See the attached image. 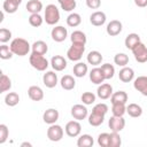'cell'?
I'll list each match as a JSON object with an SVG mask.
<instances>
[{"label": "cell", "instance_id": "50", "mask_svg": "<svg viewBox=\"0 0 147 147\" xmlns=\"http://www.w3.org/2000/svg\"><path fill=\"white\" fill-rule=\"evenodd\" d=\"M11 1H13V2H15V3H16V5H18V6L22 3V0H11Z\"/></svg>", "mask_w": 147, "mask_h": 147}, {"label": "cell", "instance_id": "17", "mask_svg": "<svg viewBox=\"0 0 147 147\" xmlns=\"http://www.w3.org/2000/svg\"><path fill=\"white\" fill-rule=\"evenodd\" d=\"M42 83L48 88L55 87L57 85V75L54 71H46L42 76Z\"/></svg>", "mask_w": 147, "mask_h": 147}, {"label": "cell", "instance_id": "13", "mask_svg": "<svg viewBox=\"0 0 147 147\" xmlns=\"http://www.w3.org/2000/svg\"><path fill=\"white\" fill-rule=\"evenodd\" d=\"M133 87L142 95L147 96V76H138L133 80Z\"/></svg>", "mask_w": 147, "mask_h": 147}, {"label": "cell", "instance_id": "51", "mask_svg": "<svg viewBox=\"0 0 147 147\" xmlns=\"http://www.w3.org/2000/svg\"><path fill=\"white\" fill-rule=\"evenodd\" d=\"M22 147H24V146H28V147H31V144H29V142H23L22 145H21Z\"/></svg>", "mask_w": 147, "mask_h": 147}, {"label": "cell", "instance_id": "22", "mask_svg": "<svg viewBox=\"0 0 147 147\" xmlns=\"http://www.w3.org/2000/svg\"><path fill=\"white\" fill-rule=\"evenodd\" d=\"M127 99H129V96L125 91H117L111 94L110 102H111V105L113 103H126Z\"/></svg>", "mask_w": 147, "mask_h": 147}, {"label": "cell", "instance_id": "44", "mask_svg": "<svg viewBox=\"0 0 147 147\" xmlns=\"http://www.w3.org/2000/svg\"><path fill=\"white\" fill-rule=\"evenodd\" d=\"M76 0H65L63 2L60 3L61 8L64 10V11H72L75 8H76Z\"/></svg>", "mask_w": 147, "mask_h": 147}, {"label": "cell", "instance_id": "23", "mask_svg": "<svg viewBox=\"0 0 147 147\" xmlns=\"http://www.w3.org/2000/svg\"><path fill=\"white\" fill-rule=\"evenodd\" d=\"M25 8L30 14H38L42 9V2L40 0H29Z\"/></svg>", "mask_w": 147, "mask_h": 147}, {"label": "cell", "instance_id": "4", "mask_svg": "<svg viewBox=\"0 0 147 147\" xmlns=\"http://www.w3.org/2000/svg\"><path fill=\"white\" fill-rule=\"evenodd\" d=\"M85 52V44L72 42V45L67 51V57L70 61H79Z\"/></svg>", "mask_w": 147, "mask_h": 147}, {"label": "cell", "instance_id": "41", "mask_svg": "<svg viewBox=\"0 0 147 147\" xmlns=\"http://www.w3.org/2000/svg\"><path fill=\"white\" fill-rule=\"evenodd\" d=\"M42 22H44V18L39 15V13H38V14H31L30 17H29V23H30V25L33 26V28L40 26V25L42 24Z\"/></svg>", "mask_w": 147, "mask_h": 147}, {"label": "cell", "instance_id": "26", "mask_svg": "<svg viewBox=\"0 0 147 147\" xmlns=\"http://www.w3.org/2000/svg\"><path fill=\"white\" fill-rule=\"evenodd\" d=\"M140 42V37L138 33H129L124 40V44H125V47L127 49H132L137 44Z\"/></svg>", "mask_w": 147, "mask_h": 147}, {"label": "cell", "instance_id": "27", "mask_svg": "<svg viewBox=\"0 0 147 147\" xmlns=\"http://www.w3.org/2000/svg\"><path fill=\"white\" fill-rule=\"evenodd\" d=\"M102 59H103V57H102L101 53L98 52V51H92V52H90V53L87 54V57H86L87 62H88L90 64H92V65H99V64H101Z\"/></svg>", "mask_w": 147, "mask_h": 147}, {"label": "cell", "instance_id": "9", "mask_svg": "<svg viewBox=\"0 0 147 147\" xmlns=\"http://www.w3.org/2000/svg\"><path fill=\"white\" fill-rule=\"evenodd\" d=\"M108 126L113 132H121L125 126V119L123 116H111L108 121Z\"/></svg>", "mask_w": 147, "mask_h": 147}, {"label": "cell", "instance_id": "2", "mask_svg": "<svg viewBox=\"0 0 147 147\" xmlns=\"http://www.w3.org/2000/svg\"><path fill=\"white\" fill-rule=\"evenodd\" d=\"M46 23L48 25H55L59 21H60V10L59 8L53 5V3H49L46 6L45 8V18Z\"/></svg>", "mask_w": 147, "mask_h": 147}, {"label": "cell", "instance_id": "7", "mask_svg": "<svg viewBox=\"0 0 147 147\" xmlns=\"http://www.w3.org/2000/svg\"><path fill=\"white\" fill-rule=\"evenodd\" d=\"M64 131L67 133V136L71 137V138H75V137H78L82 132V125L79 123V121H70L65 124V127H64Z\"/></svg>", "mask_w": 147, "mask_h": 147}, {"label": "cell", "instance_id": "47", "mask_svg": "<svg viewBox=\"0 0 147 147\" xmlns=\"http://www.w3.org/2000/svg\"><path fill=\"white\" fill-rule=\"evenodd\" d=\"M11 38V32L10 30L6 29V28H1L0 29V42L6 44L7 41H9V39Z\"/></svg>", "mask_w": 147, "mask_h": 147}, {"label": "cell", "instance_id": "28", "mask_svg": "<svg viewBox=\"0 0 147 147\" xmlns=\"http://www.w3.org/2000/svg\"><path fill=\"white\" fill-rule=\"evenodd\" d=\"M126 113L129 114V116L137 118L142 115V108L138 103H129V106L126 107Z\"/></svg>", "mask_w": 147, "mask_h": 147}, {"label": "cell", "instance_id": "18", "mask_svg": "<svg viewBox=\"0 0 147 147\" xmlns=\"http://www.w3.org/2000/svg\"><path fill=\"white\" fill-rule=\"evenodd\" d=\"M51 65L55 71H62L67 68V60L62 55H54L51 59Z\"/></svg>", "mask_w": 147, "mask_h": 147}, {"label": "cell", "instance_id": "43", "mask_svg": "<svg viewBox=\"0 0 147 147\" xmlns=\"http://www.w3.org/2000/svg\"><path fill=\"white\" fill-rule=\"evenodd\" d=\"M122 145V139L119 136V132H113L110 133V144L109 147H119Z\"/></svg>", "mask_w": 147, "mask_h": 147}, {"label": "cell", "instance_id": "24", "mask_svg": "<svg viewBox=\"0 0 147 147\" xmlns=\"http://www.w3.org/2000/svg\"><path fill=\"white\" fill-rule=\"evenodd\" d=\"M31 49L33 53H37V54H41V55H45L47 52H48V46L45 41L42 40H37L32 44L31 46Z\"/></svg>", "mask_w": 147, "mask_h": 147}, {"label": "cell", "instance_id": "19", "mask_svg": "<svg viewBox=\"0 0 147 147\" xmlns=\"http://www.w3.org/2000/svg\"><path fill=\"white\" fill-rule=\"evenodd\" d=\"M118 78L123 83H130L134 79V71L130 67H122L118 72Z\"/></svg>", "mask_w": 147, "mask_h": 147}, {"label": "cell", "instance_id": "40", "mask_svg": "<svg viewBox=\"0 0 147 147\" xmlns=\"http://www.w3.org/2000/svg\"><path fill=\"white\" fill-rule=\"evenodd\" d=\"M2 8H3V11H6L8 14H14V13H16V10L18 8V5L13 2L11 0H5V2L2 5Z\"/></svg>", "mask_w": 147, "mask_h": 147}, {"label": "cell", "instance_id": "1", "mask_svg": "<svg viewBox=\"0 0 147 147\" xmlns=\"http://www.w3.org/2000/svg\"><path fill=\"white\" fill-rule=\"evenodd\" d=\"M31 45L29 44L28 40L24 38H15L10 42V49L15 55L18 56H25L30 52Z\"/></svg>", "mask_w": 147, "mask_h": 147}, {"label": "cell", "instance_id": "32", "mask_svg": "<svg viewBox=\"0 0 147 147\" xmlns=\"http://www.w3.org/2000/svg\"><path fill=\"white\" fill-rule=\"evenodd\" d=\"M103 121H105L103 115H100V114H96V113H93V111L88 115V123L92 126H99L103 123Z\"/></svg>", "mask_w": 147, "mask_h": 147}, {"label": "cell", "instance_id": "25", "mask_svg": "<svg viewBox=\"0 0 147 147\" xmlns=\"http://www.w3.org/2000/svg\"><path fill=\"white\" fill-rule=\"evenodd\" d=\"M88 71V68H87V64L84 63V62H77L75 65H74V69H72V72H74V76L78 77V78H82L84 77Z\"/></svg>", "mask_w": 147, "mask_h": 147}, {"label": "cell", "instance_id": "5", "mask_svg": "<svg viewBox=\"0 0 147 147\" xmlns=\"http://www.w3.org/2000/svg\"><path fill=\"white\" fill-rule=\"evenodd\" d=\"M131 51H132L133 56H134L137 62H139V63H146L147 62V47L145 46V44H142L140 41Z\"/></svg>", "mask_w": 147, "mask_h": 147}, {"label": "cell", "instance_id": "45", "mask_svg": "<svg viewBox=\"0 0 147 147\" xmlns=\"http://www.w3.org/2000/svg\"><path fill=\"white\" fill-rule=\"evenodd\" d=\"M108 106L106 105V103H98V105H95L94 107H93V109H92V111L93 113H96V114H100V115H103V116H106V114L108 113Z\"/></svg>", "mask_w": 147, "mask_h": 147}, {"label": "cell", "instance_id": "35", "mask_svg": "<svg viewBox=\"0 0 147 147\" xmlns=\"http://www.w3.org/2000/svg\"><path fill=\"white\" fill-rule=\"evenodd\" d=\"M100 68H101L103 75H105V78H106V79H111V78L114 77V75H115V68H114L113 64H110V63H105V64H102Z\"/></svg>", "mask_w": 147, "mask_h": 147}, {"label": "cell", "instance_id": "11", "mask_svg": "<svg viewBox=\"0 0 147 147\" xmlns=\"http://www.w3.org/2000/svg\"><path fill=\"white\" fill-rule=\"evenodd\" d=\"M122 29H123L122 22L118 20H113L107 24L106 31L110 37H116L122 32Z\"/></svg>", "mask_w": 147, "mask_h": 147}, {"label": "cell", "instance_id": "12", "mask_svg": "<svg viewBox=\"0 0 147 147\" xmlns=\"http://www.w3.org/2000/svg\"><path fill=\"white\" fill-rule=\"evenodd\" d=\"M59 116H60V114H59V110L57 109H55V108H48V109H46L45 111H44V114H42V119H44V122L46 123V124H55L56 123V121L59 119Z\"/></svg>", "mask_w": 147, "mask_h": 147}, {"label": "cell", "instance_id": "29", "mask_svg": "<svg viewBox=\"0 0 147 147\" xmlns=\"http://www.w3.org/2000/svg\"><path fill=\"white\" fill-rule=\"evenodd\" d=\"M94 140L92 138V136L90 134H82L79 136L78 140H77V146L78 147H91L93 146Z\"/></svg>", "mask_w": 147, "mask_h": 147}, {"label": "cell", "instance_id": "30", "mask_svg": "<svg viewBox=\"0 0 147 147\" xmlns=\"http://www.w3.org/2000/svg\"><path fill=\"white\" fill-rule=\"evenodd\" d=\"M20 102V95L16 92H9L5 96V103L9 107H15Z\"/></svg>", "mask_w": 147, "mask_h": 147}, {"label": "cell", "instance_id": "31", "mask_svg": "<svg viewBox=\"0 0 147 147\" xmlns=\"http://www.w3.org/2000/svg\"><path fill=\"white\" fill-rule=\"evenodd\" d=\"M80 23H82V17H80V15L78 13H71V14L68 15V17H67V24H68V26L76 28Z\"/></svg>", "mask_w": 147, "mask_h": 147}, {"label": "cell", "instance_id": "3", "mask_svg": "<svg viewBox=\"0 0 147 147\" xmlns=\"http://www.w3.org/2000/svg\"><path fill=\"white\" fill-rule=\"evenodd\" d=\"M29 61H30V64L32 68H34L36 70L38 71H45L47 68H48V61L47 59L41 55V54H37V53H31L30 57H29Z\"/></svg>", "mask_w": 147, "mask_h": 147}, {"label": "cell", "instance_id": "37", "mask_svg": "<svg viewBox=\"0 0 147 147\" xmlns=\"http://www.w3.org/2000/svg\"><path fill=\"white\" fill-rule=\"evenodd\" d=\"M111 113L114 116H124V114L126 113L125 103H113Z\"/></svg>", "mask_w": 147, "mask_h": 147}, {"label": "cell", "instance_id": "48", "mask_svg": "<svg viewBox=\"0 0 147 147\" xmlns=\"http://www.w3.org/2000/svg\"><path fill=\"white\" fill-rule=\"evenodd\" d=\"M86 6L90 9H99L101 6V0H86Z\"/></svg>", "mask_w": 147, "mask_h": 147}, {"label": "cell", "instance_id": "6", "mask_svg": "<svg viewBox=\"0 0 147 147\" xmlns=\"http://www.w3.org/2000/svg\"><path fill=\"white\" fill-rule=\"evenodd\" d=\"M63 134H64V131H63L61 125L51 124L49 127L47 129V138L51 141H54V142L60 141L63 138Z\"/></svg>", "mask_w": 147, "mask_h": 147}, {"label": "cell", "instance_id": "38", "mask_svg": "<svg viewBox=\"0 0 147 147\" xmlns=\"http://www.w3.org/2000/svg\"><path fill=\"white\" fill-rule=\"evenodd\" d=\"M13 52L10 49V46H7L5 44H2L0 46V59L2 60H9L13 57Z\"/></svg>", "mask_w": 147, "mask_h": 147}, {"label": "cell", "instance_id": "52", "mask_svg": "<svg viewBox=\"0 0 147 147\" xmlns=\"http://www.w3.org/2000/svg\"><path fill=\"white\" fill-rule=\"evenodd\" d=\"M59 1V3H61V2H63V1H65V0H57Z\"/></svg>", "mask_w": 147, "mask_h": 147}, {"label": "cell", "instance_id": "33", "mask_svg": "<svg viewBox=\"0 0 147 147\" xmlns=\"http://www.w3.org/2000/svg\"><path fill=\"white\" fill-rule=\"evenodd\" d=\"M71 42H79V44H86L87 41V38H86V34L80 31V30H76L71 33Z\"/></svg>", "mask_w": 147, "mask_h": 147}, {"label": "cell", "instance_id": "49", "mask_svg": "<svg viewBox=\"0 0 147 147\" xmlns=\"http://www.w3.org/2000/svg\"><path fill=\"white\" fill-rule=\"evenodd\" d=\"M134 3H136V6H138L140 8L147 7V0H134Z\"/></svg>", "mask_w": 147, "mask_h": 147}, {"label": "cell", "instance_id": "42", "mask_svg": "<svg viewBox=\"0 0 147 147\" xmlns=\"http://www.w3.org/2000/svg\"><path fill=\"white\" fill-rule=\"evenodd\" d=\"M98 144L101 147H109V144H110V133H107V132L100 133L99 137H98Z\"/></svg>", "mask_w": 147, "mask_h": 147}, {"label": "cell", "instance_id": "8", "mask_svg": "<svg viewBox=\"0 0 147 147\" xmlns=\"http://www.w3.org/2000/svg\"><path fill=\"white\" fill-rule=\"evenodd\" d=\"M71 116L77 121H83L88 116V110L84 105H74L71 107Z\"/></svg>", "mask_w": 147, "mask_h": 147}, {"label": "cell", "instance_id": "39", "mask_svg": "<svg viewBox=\"0 0 147 147\" xmlns=\"http://www.w3.org/2000/svg\"><path fill=\"white\" fill-rule=\"evenodd\" d=\"M95 98L96 96H95L94 93H92V92H84L82 94V96H80V100L83 101V103L85 106H90V105L95 102Z\"/></svg>", "mask_w": 147, "mask_h": 147}, {"label": "cell", "instance_id": "34", "mask_svg": "<svg viewBox=\"0 0 147 147\" xmlns=\"http://www.w3.org/2000/svg\"><path fill=\"white\" fill-rule=\"evenodd\" d=\"M10 87H11V80H10V78L7 75L1 74V76H0V93H3V92L9 91Z\"/></svg>", "mask_w": 147, "mask_h": 147}, {"label": "cell", "instance_id": "10", "mask_svg": "<svg viewBox=\"0 0 147 147\" xmlns=\"http://www.w3.org/2000/svg\"><path fill=\"white\" fill-rule=\"evenodd\" d=\"M67 36H68V31H67V29H65L64 26H62V25H57V26L53 28L52 31H51V37H52V39H53L54 41H56V42H62V41H64V40L67 39Z\"/></svg>", "mask_w": 147, "mask_h": 147}, {"label": "cell", "instance_id": "20", "mask_svg": "<svg viewBox=\"0 0 147 147\" xmlns=\"http://www.w3.org/2000/svg\"><path fill=\"white\" fill-rule=\"evenodd\" d=\"M28 95L32 101H41L44 99V91L37 85H32L28 88Z\"/></svg>", "mask_w": 147, "mask_h": 147}, {"label": "cell", "instance_id": "36", "mask_svg": "<svg viewBox=\"0 0 147 147\" xmlns=\"http://www.w3.org/2000/svg\"><path fill=\"white\" fill-rule=\"evenodd\" d=\"M114 62L118 67H126V64L129 63V56L125 53H117L114 56Z\"/></svg>", "mask_w": 147, "mask_h": 147}, {"label": "cell", "instance_id": "16", "mask_svg": "<svg viewBox=\"0 0 147 147\" xmlns=\"http://www.w3.org/2000/svg\"><path fill=\"white\" fill-rule=\"evenodd\" d=\"M88 75H90V80H91L93 84L100 85V84H102V83L106 80L105 75H103V72H102L101 68H98V67L93 68V69L90 71V74H88Z\"/></svg>", "mask_w": 147, "mask_h": 147}, {"label": "cell", "instance_id": "21", "mask_svg": "<svg viewBox=\"0 0 147 147\" xmlns=\"http://www.w3.org/2000/svg\"><path fill=\"white\" fill-rule=\"evenodd\" d=\"M60 84H61V87H62L63 90H65V91H71V90H74L75 86H76V80H75V78H74L72 76H70V75H64V76L61 78Z\"/></svg>", "mask_w": 147, "mask_h": 147}, {"label": "cell", "instance_id": "46", "mask_svg": "<svg viewBox=\"0 0 147 147\" xmlns=\"http://www.w3.org/2000/svg\"><path fill=\"white\" fill-rule=\"evenodd\" d=\"M9 136V130L6 124H0V145L5 144L6 140L8 139Z\"/></svg>", "mask_w": 147, "mask_h": 147}, {"label": "cell", "instance_id": "15", "mask_svg": "<svg viewBox=\"0 0 147 147\" xmlns=\"http://www.w3.org/2000/svg\"><path fill=\"white\" fill-rule=\"evenodd\" d=\"M106 20H107V16L101 10H96V11H94V13H92L90 15V22L94 26H101V25H103L106 23Z\"/></svg>", "mask_w": 147, "mask_h": 147}, {"label": "cell", "instance_id": "14", "mask_svg": "<svg viewBox=\"0 0 147 147\" xmlns=\"http://www.w3.org/2000/svg\"><path fill=\"white\" fill-rule=\"evenodd\" d=\"M113 86L108 83H103V84H100V86L98 87L96 90V94L101 99V100H107L113 94Z\"/></svg>", "mask_w": 147, "mask_h": 147}]
</instances>
